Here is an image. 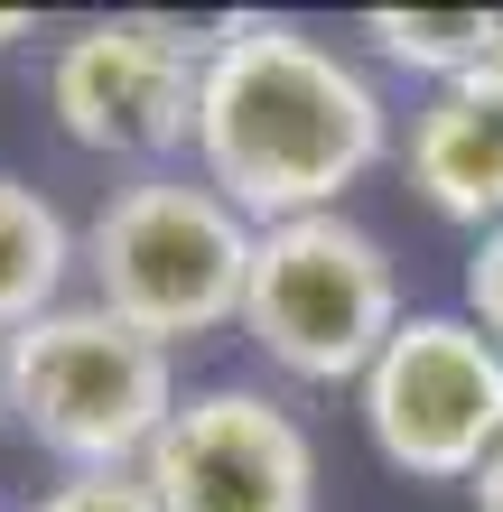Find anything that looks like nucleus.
Wrapping results in <instances>:
<instances>
[{
    "instance_id": "1a4fd4ad",
    "label": "nucleus",
    "mask_w": 503,
    "mask_h": 512,
    "mask_svg": "<svg viewBox=\"0 0 503 512\" xmlns=\"http://www.w3.org/2000/svg\"><path fill=\"white\" fill-rule=\"evenodd\" d=\"M84 270V233L56 215L47 187H28L19 168H0V345L19 326H38L47 308H66Z\"/></svg>"
},
{
    "instance_id": "39448f33",
    "label": "nucleus",
    "mask_w": 503,
    "mask_h": 512,
    "mask_svg": "<svg viewBox=\"0 0 503 512\" xmlns=\"http://www.w3.org/2000/svg\"><path fill=\"white\" fill-rule=\"evenodd\" d=\"M205 38L177 19H84L47 56V112L94 159H131L140 177L196 159Z\"/></svg>"
},
{
    "instance_id": "ddd939ff",
    "label": "nucleus",
    "mask_w": 503,
    "mask_h": 512,
    "mask_svg": "<svg viewBox=\"0 0 503 512\" xmlns=\"http://www.w3.org/2000/svg\"><path fill=\"white\" fill-rule=\"evenodd\" d=\"M466 494H476V512H503V438L485 447V466L466 475Z\"/></svg>"
},
{
    "instance_id": "f257e3e1",
    "label": "nucleus",
    "mask_w": 503,
    "mask_h": 512,
    "mask_svg": "<svg viewBox=\"0 0 503 512\" xmlns=\"http://www.w3.org/2000/svg\"><path fill=\"white\" fill-rule=\"evenodd\" d=\"M392 159V103L345 47L299 19H224L205 38L196 177L252 224L345 215V196Z\"/></svg>"
},
{
    "instance_id": "9d476101",
    "label": "nucleus",
    "mask_w": 503,
    "mask_h": 512,
    "mask_svg": "<svg viewBox=\"0 0 503 512\" xmlns=\"http://www.w3.org/2000/svg\"><path fill=\"white\" fill-rule=\"evenodd\" d=\"M494 28H503V10H364L373 56L401 66V75H429L438 94H457V84L485 66Z\"/></svg>"
},
{
    "instance_id": "2eb2a0df",
    "label": "nucleus",
    "mask_w": 503,
    "mask_h": 512,
    "mask_svg": "<svg viewBox=\"0 0 503 512\" xmlns=\"http://www.w3.org/2000/svg\"><path fill=\"white\" fill-rule=\"evenodd\" d=\"M0 419H10V410H0Z\"/></svg>"
},
{
    "instance_id": "f8f14e48",
    "label": "nucleus",
    "mask_w": 503,
    "mask_h": 512,
    "mask_svg": "<svg viewBox=\"0 0 503 512\" xmlns=\"http://www.w3.org/2000/svg\"><path fill=\"white\" fill-rule=\"evenodd\" d=\"M466 317L503 345V224L476 233V252H466Z\"/></svg>"
},
{
    "instance_id": "7ed1b4c3",
    "label": "nucleus",
    "mask_w": 503,
    "mask_h": 512,
    "mask_svg": "<svg viewBox=\"0 0 503 512\" xmlns=\"http://www.w3.org/2000/svg\"><path fill=\"white\" fill-rule=\"evenodd\" d=\"M177 354L94 298H66L0 345V410L66 475H131L177 419Z\"/></svg>"
},
{
    "instance_id": "0eeeda50",
    "label": "nucleus",
    "mask_w": 503,
    "mask_h": 512,
    "mask_svg": "<svg viewBox=\"0 0 503 512\" xmlns=\"http://www.w3.org/2000/svg\"><path fill=\"white\" fill-rule=\"evenodd\" d=\"M159 512H317V447L261 382H205L140 457Z\"/></svg>"
},
{
    "instance_id": "4468645a",
    "label": "nucleus",
    "mask_w": 503,
    "mask_h": 512,
    "mask_svg": "<svg viewBox=\"0 0 503 512\" xmlns=\"http://www.w3.org/2000/svg\"><path fill=\"white\" fill-rule=\"evenodd\" d=\"M10 38H28V10H0V47H10Z\"/></svg>"
},
{
    "instance_id": "9b49d317",
    "label": "nucleus",
    "mask_w": 503,
    "mask_h": 512,
    "mask_svg": "<svg viewBox=\"0 0 503 512\" xmlns=\"http://www.w3.org/2000/svg\"><path fill=\"white\" fill-rule=\"evenodd\" d=\"M28 512H159V494L131 466V475H66V485H47Z\"/></svg>"
},
{
    "instance_id": "6e6552de",
    "label": "nucleus",
    "mask_w": 503,
    "mask_h": 512,
    "mask_svg": "<svg viewBox=\"0 0 503 512\" xmlns=\"http://www.w3.org/2000/svg\"><path fill=\"white\" fill-rule=\"evenodd\" d=\"M410 187H420L448 224L494 233L503 224V103L485 94H429L410 112Z\"/></svg>"
},
{
    "instance_id": "f03ea898",
    "label": "nucleus",
    "mask_w": 503,
    "mask_h": 512,
    "mask_svg": "<svg viewBox=\"0 0 503 512\" xmlns=\"http://www.w3.org/2000/svg\"><path fill=\"white\" fill-rule=\"evenodd\" d=\"M252 252H261V224L243 205H224L196 168H150L112 187L84 224V280H94L84 298L177 354L243 326Z\"/></svg>"
},
{
    "instance_id": "20e7f679",
    "label": "nucleus",
    "mask_w": 503,
    "mask_h": 512,
    "mask_svg": "<svg viewBox=\"0 0 503 512\" xmlns=\"http://www.w3.org/2000/svg\"><path fill=\"white\" fill-rule=\"evenodd\" d=\"M401 261L382 252V233L354 215H299L261 224L252 289H243V336L261 364L289 382H364L373 354L401 336Z\"/></svg>"
},
{
    "instance_id": "423d86ee",
    "label": "nucleus",
    "mask_w": 503,
    "mask_h": 512,
    "mask_svg": "<svg viewBox=\"0 0 503 512\" xmlns=\"http://www.w3.org/2000/svg\"><path fill=\"white\" fill-rule=\"evenodd\" d=\"M354 401H364V438L382 447V466L420 485H466L503 438V345L466 308H410L401 336L354 382Z\"/></svg>"
}]
</instances>
